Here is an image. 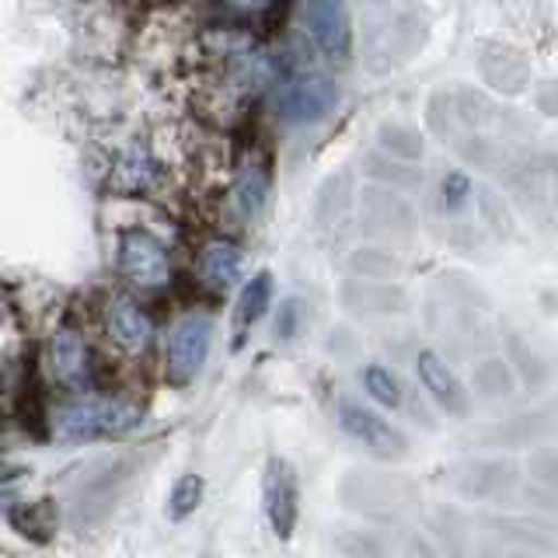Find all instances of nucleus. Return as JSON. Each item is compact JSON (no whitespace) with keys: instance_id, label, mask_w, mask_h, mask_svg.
<instances>
[{"instance_id":"nucleus-1","label":"nucleus","mask_w":558,"mask_h":558,"mask_svg":"<svg viewBox=\"0 0 558 558\" xmlns=\"http://www.w3.org/2000/svg\"><path fill=\"white\" fill-rule=\"evenodd\" d=\"M174 81L203 119L231 126L279 81L276 57L244 25H203L174 57Z\"/></svg>"},{"instance_id":"nucleus-2","label":"nucleus","mask_w":558,"mask_h":558,"mask_svg":"<svg viewBox=\"0 0 558 558\" xmlns=\"http://www.w3.org/2000/svg\"><path fill=\"white\" fill-rule=\"evenodd\" d=\"M144 426V409L119 395H77L74 401L52 409L49 429L60 444H95L130 436Z\"/></svg>"},{"instance_id":"nucleus-3","label":"nucleus","mask_w":558,"mask_h":558,"mask_svg":"<svg viewBox=\"0 0 558 558\" xmlns=\"http://www.w3.org/2000/svg\"><path fill=\"white\" fill-rule=\"evenodd\" d=\"M98 331L105 345L112 349L119 360L144 363L154 353L157 325L150 311L140 304V296L130 290H109L98 301Z\"/></svg>"},{"instance_id":"nucleus-4","label":"nucleus","mask_w":558,"mask_h":558,"mask_svg":"<svg viewBox=\"0 0 558 558\" xmlns=\"http://www.w3.org/2000/svg\"><path fill=\"white\" fill-rule=\"evenodd\" d=\"M116 272L133 293H165L174 283V258L147 227H122L116 234Z\"/></svg>"},{"instance_id":"nucleus-5","label":"nucleus","mask_w":558,"mask_h":558,"mask_svg":"<svg viewBox=\"0 0 558 558\" xmlns=\"http://www.w3.org/2000/svg\"><path fill=\"white\" fill-rule=\"evenodd\" d=\"M46 374L57 388L70 395H87L95 391L98 366H95V349L87 342L84 328L74 318H60L46 336Z\"/></svg>"},{"instance_id":"nucleus-6","label":"nucleus","mask_w":558,"mask_h":558,"mask_svg":"<svg viewBox=\"0 0 558 558\" xmlns=\"http://www.w3.org/2000/svg\"><path fill=\"white\" fill-rule=\"evenodd\" d=\"M269 189H272V168H269L266 150L241 154V161L231 165V171H227L217 220L231 223V227L252 223L255 217H262V209H266Z\"/></svg>"},{"instance_id":"nucleus-7","label":"nucleus","mask_w":558,"mask_h":558,"mask_svg":"<svg viewBox=\"0 0 558 558\" xmlns=\"http://www.w3.org/2000/svg\"><path fill=\"white\" fill-rule=\"evenodd\" d=\"M209 349H214V318L203 311L182 314L165 339V377L174 388H189L203 374Z\"/></svg>"},{"instance_id":"nucleus-8","label":"nucleus","mask_w":558,"mask_h":558,"mask_svg":"<svg viewBox=\"0 0 558 558\" xmlns=\"http://www.w3.org/2000/svg\"><path fill=\"white\" fill-rule=\"evenodd\" d=\"M339 101V87L322 70H293L276 87V116L293 126L325 119Z\"/></svg>"},{"instance_id":"nucleus-9","label":"nucleus","mask_w":558,"mask_h":558,"mask_svg":"<svg viewBox=\"0 0 558 558\" xmlns=\"http://www.w3.org/2000/svg\"><path fill=\"white\" fill-rule=\"evenodd\" d=\"M336 423H339V429L349 436V440H356L360 447L377 453V458L395 461V458H401V453L409 450V440L401 436V429L391 426L380 412L366 409L363 401H356V398L342 395L336 401Z\"/></svg>"},{"instance_id":"nucleus-10","label":"nucleus","mask_w":558,"mask_h":558,"mask_svg":"<svg viewBox=\"0 0 558 558\" xmlns=\"http://www.w3.org/2000/svg\"><path fill=\"white\" fill-rule=\"evenodd\" d=\"M262 506H266V520L279 541H290L301 520V482L290 461L272 458L262 478Z\"/></svg>"},{"instance_id":"nucleus-11","label":"nucleus","mask_w":558,"mask_h":558,"mask_svg":"<svg viewBox=\"0 0 558 558\" xmlns=\"http://www.w3.org/2000/svg\"><path fill=\"white\" fill-rule=\"evenodd\" d=\"M109 189L119 196H157L168 189V168L147 144H130L116 154L109 168Z\"/></svg>"},{"instance_id":"nucleus-12","label":"nucleus","mask_w":558,"mask_h":558,"mask_svg":"<svg viewBox=\"0 0 558 558\" xmlns=\"http://www.w3.org/2000/svg\"><path fill=\"white\" fill-rule=\"evenodd\" d=\"M244 269V248L227 234H209L199 241L196 258H192V272H196L199 287L209 293H231Z\"/></svg>"},{"instance_id":"nucleus-13","label":"nucleus","mask_w":558,"mask_h":558,"mask_svg":"<svg viewBox=\"0 0 558 558\" xmlns=\"http://www.w3.org/2000/svg\"><path fill=\"white\" fill-rule=\"evenodd\" d=\"M304 28L325 60H345L353 52V22L342 0H307Z\"/></svg>"},{"instance_id":"nucleus-14","label":"nucleus","mask_w":558,"mask_h":558,"mask_svg":"<svg viewBox=\"0 0 558 558\" xmlns=\"http://www.w3.org/2000/svg\"><path fill=\"white\" fill-rule=\"evenodd\" d=\"M360 223L374 234H409L412 231V206L398 196L391 185H366L360 196Z\"/></svg>"},{"instance_id":"nucleus-15","label":"nucleus","mask_w":558,"mask_h":558,"mask_svg":"<svg viewBox=\"0 0 558 558\" xmlns=\"http://www.w3.org/2000/svg\"><path fill=\"white\" fill-rule=\"evenodd\" d=\"M415 377L423 384V391L440 405L447 415H468V391L461 377L450 371L447 360L440 353H433V349H423V353L415 356Z\"/></svg>"},{"instance_id":"nucleus-16","label":"nucleus","mask_w":558,"mask_h":558,"mask_svg":"<svg viewBox=\"0 0 558 558\" xmlns=\"http://www.w3.org/2000/svg\"><path fill=\"white\" fill-rule=\"evenodd\" d=\"M482 77L496 87L499 95H520L531 84V66L513 46L506 43H488L478 57Z\"/></svg>"},{"instance_id":"nucleus-17","label":"nucleus","mask_w":558,"mask_h":558,"mask_svg":"<svg viewBox=\"0 0 558 558\" xmlns=\"http://www.w3.org/2000/svg\"><path fill=\"white\" fill-rule=\"evenodd\" d=\"M25 366V328L8 296H0V391H8L22 377Z\"/></svg>"},{"instance_id":"nucleus-18","label":"nucleus","mask_w":558,"mask_h":558,"mask_svg":"<svg viewBox=\"0 0 558 558\" xmlns=\"http://www.w3.org/2000/svg\"><path fill=\"white\" fill-rule=\"evenodd\" d=\"M272 304V272H255L252 279H244V287L238 293L234 304V345L248 339V331L266 318V311Z\"/></svg>"},{"instance_id":"nucleus-19","label":"nucleus","mask_w":558,"mask_h":558,"mask_svg":"<svg viewBox=\"0 0 558 558\" xmlns=\"http://www.w3.org/2000/svg\"><path fill=\"white\" fill-rule=\"evenodd\" d=\"M377 147H380V157H388V161H401V165H412L423 157V136H418L412 126H380L377 133Z\"/></svg>"},{"instance_id":"nucleus-20","label":"nucleus","mask_w":558,"mask_h":558,"mask_svg":"<svg viewBox=\"0 0 558 558\" xmlns=\"http://www.w3.org/2000/svg\"><path fill=\"white\" fill-rule=\"evenodd\" d=\"M223 22L244 25V28H262L283 8V0H217Z\"/></svg>"},{"instance_id":"nucleus-21","label":"nucleus","mask_w":558,"mask_h":558,"mask_svg":"<svg viewBox=\"0 0 558 558\" xmlns=\"http://www.w3.org/2000/svg\"><path fill=\"white\" fill-rule=\"evenodd\" d=\"M363 391L371 395L380 409H401V401H405V395H401V380L388 371V366H380V363H371V366H363Z\"/></svg>"},{"instance_id":"nucleus-22","label":"nucleus","mask_w":558,"mask_h":558,"mask_svg":"<svg viewBox=\"0 0 558 558\" xmlns=\"http://www.w3.org/2000/svg\"><path fill=\"white\" fill-rule=\"evenodd\" d=\"M199 502H203V478L199 475H182L179 482L171 485L165 513H168V520L179 523V520H189L192 513H196Z\"/></svg>"},{"instance_id":"nucleus-23","label":"nucleus","mask_w":558,"mask_h":558,"mask_svg":"<svg viewBox=\"0 0 558 558\" xmlns=\"http://www.w3.org/2000/svg\"><path fill=\"white\" fill-rule=\"evenodd\" d=\"M475 388L485 395V398H502L510 395L513 388V374L510 366H506L502 360H485L475 366Z\"/></svg>"},{"instance_id":"nucleus-24","label":"nucleus","mask_w":558,"mask_h":558,"mask_svg":"<svg viewBox=\"0 0 558 558\" xmlns=\"http://www.w3.org/2000/svg\"><path fill=\"white\" fill-rule=\"evenodd\" d=\"M353 272L360 276H395L398 272V258L388 252V248H377V244H363L353 255Z\"/></svg>"},{"instance_id":"nucleus-25","label":"nucleus","mask_w":558,"mask_h":558,"mask_svg":"<svg viewBox=\"0 0 558 558\" xmlns=\"http://www.w3.org/2000/svg\"><path fill=\"white\" fill-rule=\"evenodd\" d=\"M471 196H475V185H471V179L464 171H447L444 182H440V206L447 209V214H461V209L471 203Z\"/></svg>"},{"instance_id":"nucleus-26","label":"nucleus","mask_w":558,"mask_h":558,"mask_svg":"<svg viewBox=\"0 0 558 558\" xmlns=\"http://www.w3.org/2000/svg\"><path fill=\"white\" fill-rule=\"evenodd\" d=\"M339 551L345 558H391L388 551H384L380 541L371 537V534H342L339 537Z\"/></svg>"},{"instance_id":"nucleus-27","label":"nucleus","mask_w":558,"mask_h":558,"mask_svg":"<svg viewBox=\"0 0 558 558\" xmlns=\"http://www.w3.org/2000/svg\"><path fill=\"white\" fill-rule=\"evenodd\" d=\"M296 331H301V301H283L276 314V339H293Z\"/></svg>"},{"instance_id":"nucleus-28","label":"nucleus","mask_w":558,"mask_h":558,"mask_svg":"<svg viewBox=\"0 0 558 558\" xmlns=\"http://www.w3.org/2000/svg\"><path fill=\"white\" fill-rule=\"evenodd\" d=\"M126 4H140V8H161V4H179V0H126Z\"/></svg>"}]
</instances>
